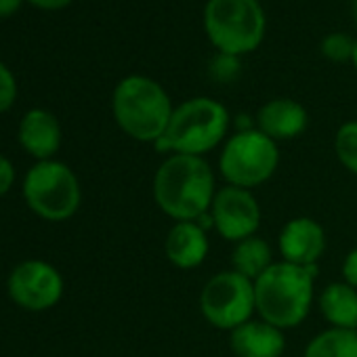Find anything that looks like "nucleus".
<instances>
[{
    "label": "nucleus",
    "mask_w": 357,
    "mask_h": 357,
    "mask_svg": "<svg viewBox=\"0 0 357 357\" xmlns=\"http://www.w3.org/2000/svg\"><path fill=\"white\" fill-rule=\"evenodd\" d=\"M118 126L141 143H155L164 137L174 112L168 93L147 76H126L112 97Z\"/></svg>",
    "instance_id": "3"
},
{
    "label": "nucleus",
    "mask_w": 357,
    "mask_h": 357,
    "mask_svg": "<svg viewBox=\"0 0 357 357\" xmlns=\"http://www.w3.org/2000/svg\"><path fill=\"white\" fill-rule=\"evenodd\" d=\"M265 30L267 17L259 0H208L204 7V32L219 53L248 55L261 47Z\"/></svg>",
    "instance_id": "5"
},
{
    "label": "nucleus",
    "mask_w": 357,
    "mask_h": 357,
    "mask_svg": "<svg viewBox=\"0 0 357 357\" xmlns=\"http://www.w3.org/2000/svg\"><path fill=\"white\" fill-rule=\"evenodd\" d=\"M229 347L238 357H282L286 338L284 330L263 319H250L231 332Z\"/></svg>",
    "instance_id": "14"
},
{
    "label": "nucleus",
    "mask_w": 357,
    "mask_h": 357,
    "mask_svg": "<svg viewBox=\"0 0 357 357\" xmlns=\"http://www.w3.org/2000/svg\"><path fill=\"white\" fill-rule=\"evenodd\" d=\"M280 164V149L259 128L238 130L223 145L219 168L223 178L236 188H257L273 176Z\"/></svg>",
    "instance_id": "6"
},
{
    "label": "nucleus",
    "mask_w": 357,
    "mask_h": 357,
    "mask_svg": "<svg viewBox=\"0 0 357 357\" xmlns=\"http://www.w3.org/2000/svg\"><path fill=\"white\" fill-rule=\"evenodd\" d=\"M315 275L317 267L273 263L255 282V303L261 319L280 330L296 328L309 315Z\"/></svg>",
    "instance_id": "2"
},
{
    "label": "nucleus",
    "mask_w": 357,
    "mask_h": 357,
    "mask_svg": "<svg viewBox=\"0 0 357 357\" xmlns=\"http://www.w3.org/2000/svg\"><path fill=\"white\" fill-rule=\"evenodd\" d=\"M271 265V246L263 238L250 236L242 242H236V248L231 252V267L240 275L257 282Z\"/></svg>",
    "instance_id": "17"
},
{
    "label": "nucleus",
    "mask_w": 357,
    "mask_h": 357,
    "mask_svg": "<svg viewBox=\"0 0 357 357\" xmlns=\"http://www.w3.org/2000/svg\"><path fill=\"white\" fill-rule=\"evenodd\" d=\"M28 206L47 221L70 219L82 200L74 170L57 160H43L30 168L24 181Z\"/></svg>",
    "instance_id": "7"
},
{
    "label": "nucleus",
    "mask_w": 357,
    "mask_h": 357,
    "mask_svg": "<svg viewBox=\"0 0 357 357\" xmlns=\"http://www.w3.org/2000/svg\"><path fill=\"white\" fill-rule=\"evenodd\" d=\"M166 259L178 269H194L208 257V238L200 223L178 221L164 240Z\"/></svg>",
    "instance_id": "12"
},
{
    "label": "nucleus",
    "mask_w": 357,
    "mask_h": 357,
    "mask_svg": "<svg viewBox=\"0 0 357 357\" xmlns=\"http://www.w3.org/2000/svg\"><path fill=\"white\" fill-rule=\"evenodd\" d=\"M280 255L286 263L298 267H317L326 250V234L321 225L309 217H296L282 227Z\"/></svg>",
    "instance_id": "11"
},
{
    "label": "nucleus",
    "mask_w": 357,
    "mask_h": 357,
    "mask_svg": "<svg viewBox=\"0 0 357 357\" xmlns=\"http://www.w3.org/2000/svg\"><path fill=\"white\" fill-rule=\"evenodd\" d=\"M353 49H355V40L349 34L342 32H332L328 36H324L319 51L326 59L334 61V63H347L353 59Z\"/></svg>",
    "instance_id": "20"
},
{
    "label": "nucleus",
    "mask_w": 357,
    "mask_h": 357,
    "mask_svg": "<svg viewBox=\"0 0 357 357\" xmlns=\"http://www.w3.org/2000/svg\"><path fill=\"white\" fill-rule=\"evenodd\" d=\"M15 97H17L15 76L3 61H0V114L7 112L15 103Z\"/></svg>",
    "instance_id": "21"
},
{
    "label": "nucleus",
    "mask_w": 357,
    "mask_h": 357,
    "mask_svg": "<svg viewBox=\"0 0 357 357\" xmlns=\"http://www.w3.org/2000/svg\"><path fill=\"white\" fill-rule=\"evenodd\" d=\"M13 178H15V168H13L11 160L0 155V198L11 190Z\"/></svg>",
    "instance_id": "23"
},
{
    "label": "nucleus",
    "mask_w": 357,
    "mask_h": 357,
    "mask_svg": "<svg viewBox=\"0 0 357 357\" xmlns=\"http://www.w3.org/2000/svg\"><path fill=\"white\" fill-rule=\"evenodd\" d=\"M303 357H357V330H324L309 340Z\"/></svg>",
    "instance_id": "18"
},
{
    "label": "nucleus",
    "mask_w": 357,
    "mask_h": 357,
    "mask_svg": "<svg viewBox=\"0 0 357 357\" xmlns=\"http://www.w3.org/2000/svg\"><path fill=\"white\" fill-rule=\"evenodd\" d=\"M213 227L229 242H242L257 234L261 225V206L250 190L227 185L215 194L211 206Z\"/></svg>",
    "instance_id": "10"
},
{
    "label": "nucleus",
    "mask_w": 357,
    "mask_h": 357,
    "mask_svg": "<svg viewBox=\"0 0 357 357\" xmlns=\"http://www.w3.org/2000/svg\"><path fill=\"white\" fill-rule=\"evenodd\" d=\"M9 294L22 309L45 311L61 301L63 278L45 261H26L13 269L9 278Z\"/></svg>",
    "instance_id": "9"
},
{
    "label": "nucleus",
    "mask_w": 357,
    "mask_h": 357,
    "mask_svg": "<svg viewBox=\"0 0 357 357\" xmlns=\"http://www.w3.org/2000/svg\"><path fill=\"white\" fill-rule=\"evenodd\" d=\"M215 194V172L202 155L172 153L155 170L153 200L176 223L208 215Z\"/></svg>",
    "instance_id": "1"
},
{
    "label": "nucleus",
    "mask_w": 357,
    "mask_h": 357,
    "mask_svg": "<svg viewBox=\"0 0 357 357\" xmlns=\"http://www.w3.org/2000/svg\"><path fill=\"white\" fill-rule=\"evenodd\" d=\"M200 309L211 326L234 332L242 324L250 321L257 311L255 282L234 269L217 273L202 288Z\"/></svg>",
    "instance_id": "8"
},
{
    "label": "nucleus",
    "mask_w": 357,
    "mask_h": 357,
    "mask_svg": "<svg viewBox=\"0 0 357 357\" xmlns=\"http://www.w3.org/2000/svg\"><path fill=\"white\" fill-rule=\"evenodd\" d=\"M227 128L229 112L221 101L211 97H194L174 107L168 128L155 145L174 153L202 155L225 139Z\"/></svg>",
    "instance_id": "4"
},
{
    "label": "nucleus",
    "mask_w": 357,
    "mask_h": 357,
    "mask_svg": "<svg viewBox=\"0 0 357 357\" xmlns=\"http://www.w3.org/2000/svg\"><path fill=\"white\" fill-rule=\"evenodd\" d=\"M34 7L43 9V11H59V9H66L72 0H28Z\"/></svg>",
    "instance_id": "25"
},
{
    "label": "nucleus",
    "mask_w": 357,
    "mask_h": 357,
    "mask_svg": "<svg viewBox=\"0 0 357 357\" xmlns=\"http://www.w3.org/2000/svg\"><path fill=\"white\" fill-rule=\"evenodd\" d=\"M319 309L332 328L357 330V288L347 282H332L319 296Z\"/></svg>",
    "instance_id": "16"
},
{
    "label": "nucleus",
    "mask_w": 357,
    "mask_h": 357,
    "mask_svg": "<svg viewBox=\"0 0 357 357\" xmlns=\"http://www.w3.org/2000/svg\"><path fill=\"white\" fill-rule=\"evenodd\" d=\"M342 278L349 286L357 288V248H353L342 263Z\"/></svg>",
    "instance_id": "24"
},
{
    "label": "nucleus",
    "mask_w": 357,
    "mask_h": 357,
    "mask_svg": "<svg viewBox=\"0 0 357 357\" xmlns=\"http://www.w3.org/2000/svg\"><path fill=\"white\" fill-rule=\"evenodd\" d=\"M351 63H353V68L357 70V40H355V49H353V59H351Z\"/></svg>",
    "instance_id": "27"
},
{
    "label": "nucleus",
    "mask_w": 357,
    "mask_h": 357,
    "mask_svg": "<svg viewBox=\"0 0 357 357\" xmlns=\"http://www.w3.org/2000/svg\"><path fill=\"white\" fill-rule=\"evenodd\" d=\"M24 0H0V17H11L22 9Z\"/></svg>",
    "instance_id": "26"
},
{
    "label": "nucleus",
    "mask_w": 357,
    "mask_h": 357,
    "mask_svg": "<svg viewBox=\"0 0 357 357\" xmlns=\"http://www.w3.org/2000/svg\"><path fill=\"white\" fill-rule=\"evenodd\" d=\"M20 143L40 162L51 160L61 147L59 120L47 109H30L20 122Z\"/></svg>",
    "instance_id": "15"
},
{
    "label": "nucleus",
    "mask_w": 357,
    "mask_h": 357,
    "mask_svg": "<svg viewBox=\"0 0 357 357\" xmlns=\"http://www.w3.org/2000/svg\"><path fill=\"white\" fill-rule=\"evenodd\" d=\"M240 72V57H234V55H225V53H219L213 63H211V74L217 78V80H234Z\"/></svg>",
    "instance_id": "22"
},
{
    "label": "nucleus",
    "mask_w": 357,
    "mask_h": 357,
    "mask_svg": "<svg viewBox=\"0 0 357 357\" xmlns=\"http://www.w3.org/2000/svg\"><path fill=\"white\" fill-rule=\"evenodd\" d=\"M353 20L357 24V0H353Z\"/></svg>",
    "instance_id": "28"
},
{
    "label": "nucleus",
    "mask_w": 357,
    "mask_h": 357,
    "mask_svg": "<svg viewBox=\"0 0 357 357\" xmlns=\"http://www.w3.org/2000/svg\"><path fill=\"white\" fill-rule=\"evenodd\" d=\"M334 151L338 162L357 176V120L344 122L334 137Z\"/></svg>",
    "instance_id": "19"
},
{
    "label": "nucleus",
    "mask_w": 357,
    "mask_h": 357,
    "mask_svg": "<svg viewBox=\"0 0 357 357\" xmlns=\"http://www.w3.org/2000/svg\"><path fill=\"white\" fill-rule=\"evenodd\" d=\"M307 109L298 101L286 97L267 101L257 114V128L275 143L296 139L307 128Z\"/></svg>",
    "instance_id": "13"
}]
</instances>
